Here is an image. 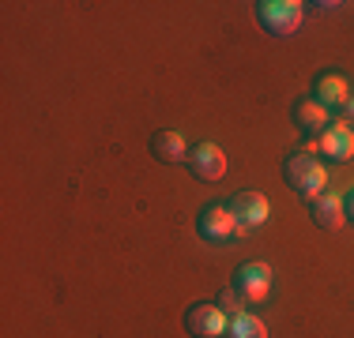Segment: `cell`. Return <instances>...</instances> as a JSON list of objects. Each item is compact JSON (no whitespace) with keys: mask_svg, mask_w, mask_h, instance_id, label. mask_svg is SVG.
<instances>
[{"mask_svg":"<svg viewBox=\"0 0 354 338\" xmlns=\"http://www.w3.org/2000/svg\"><path fill=\"white\" fill-rule=\"evenodd\" d=\"M294 124H298L306 135H324V128H332V109H324L320 101L309 95V98H298L294 101Z\"/></svg>","mask_w":354,"mask_h":338,"instance_id":"8","label":"cell"},{"mask_svg":"<svg viewBox=\"0 0 354 338\" xmlns=\"http://www.w3.org/2000/svg\"><path fill=\"white\" fill-rule=\"evenodd\" d=\"M215 304L226 312V316H241V312H249V301L241 297V293L234 290V286H226V290L218 293V301H215Z\"/></svg>","mask_w":354,"mask_h":338,"instance_id":"14","label":"cell"},{"mask_svg":"<svg viewBox=\"0 0 354 338\" xmlns=\"http://www.w3.org/2000/svg\"><path fill=\"white\" fill-rule=\"evenodd\" d=\"M343 121H354V95H351L347 106H343Z\"/></svg>","mask_w":354,"mask_h":338,"instance_id":"16","label":"cell"},{"mask_svg":"<svg viewBox=\"0 0 354 338\" xmlns=\"http://www.w3.org/2000/svg\"><path fill=\"white\" fill-rule=\"evenodd\" d=\"M151 155L158 158V162H166V166H189V155H192V147L185 143V135L181 132H174V128H162V132H155V139H151Z\"/></svg>","mask_w":354,"mask_h":338,"instance_id":"10","label":"cell"},{"mask_svg":"<svg viewBox=\"0 0 354 338\" xmlns=\"http://www.w3.org/2000/svg\"><path fill=\"white\" fill-rule=\"evenodd\" d=\"M343 207H347V222H351V218H354V188L347 192V199H343Z\"/></svg>","mask_w":354,"mask_h":338,"instance_id":"15","label":"cell"},{"mask_svg":"<svg viewBox=\"0 0 354 338\" xmlns=\"http://www.w3.org/2000/svg\"><path fill=\"white\" fill-rule=\"evenodd\" d=\"M317 150L332 162H351L354 158V132L347 121H332V128H324V135L317 139Z\"/></svg>","mask_w":354,"mask_h":338,"instance_id":"7","label":"cell"},{"mask_svg":"<svg viewBox=\"0 0 354 338\" xmlns=\"http://www.w3.org/2000/svg\"><path fill=\"white\" fill-rule=\"evenodd\" d=\"M196 233L204 237L207 244H230V241H238V237H245L249 230L241 226V218L230 210V203H212V207L200 210Z\"/></svg>","mask_w":354,"mask_h":338,"instance_id":"2","label":"cell"},{"mask_svg":"<svg viewBox=\"0 0 354 338\" xmlns=\"http://www.w3.org/2000/svg\"><path fill=\"white\" fill-rule=\"evenodd\" d=\"M189 169H192V177L196 181H223V173H226V155H223V147L218 143H196L192 147V155H189Z\"/></svg>","mask_w":354,"mask_h":338,"instance_id":"6","label":"cell"},{"mask_svg":"<svg viewBox=\"0 0 354 338\" xmlns=\"http://www.w3.org/2000/svg\"><path fill=\"white\" fill-rule=\"evenodd\" d=\"M313 98L320 101L324 109H339L343 113V106L351 101V83L343 79V75H332V72H324V75H317L313 79Z\"/></svg>","mask_w":354,"mask_h":338,"instance_id":"12","label":"cell"},{"mask_svg":"<svg viewBox=\"0 0 354 338\" xmlns=\"http://www.w3.org/2000/svg\"><path fill=\"white\" fill-rule=\"evenodd\" d=\"M283 177L286 184L294 188V196H301L306 203H313L317 196H324L328 192V169L324 162H317L313 155H306V150H298V155H290L283 162Z\"/></svg>","mask_w":354,"mask_h":338,"instance_id":"1","label":"cell"},{"mask_svg":"<svg viewBox=\"0 0 354 338\" xmlns=\"http://www.w3.org/2000/svg\"><path fill=\"white\" fill-rule=\"evenodd\" d=\"M306 19V4L301 0H260L257 4V23L275 38H290Z\"/></svg>","mask_w":354,"mask_h":338,"instance_id":"3","label":"cell"},{"mask_svg":"<svg viewBox=\"0 0 354 338\" xmlns=\"http://www.w3.org/2000/svg\"><path fill=\"white\" fill-rule=\"evenodd\" d=\"M230 210L241 218L245 230H257V226H264L268 218H272V203H268L264 192H238L230 203Z\"/></svg>","mask_w":354,"mask_h":338,"instance_id":"9","label":"cell"},{"mask_svg":"<svg viewBox=\"0 0 354 338\" xmlns=\"http://www.w3.org/2000/svg\"><path fill=\"white\" fill-rule=\"evenodd\" d=\"M272 278H275L272 267L260 264V259H252V264H241L238 267V275H234L230 286L249 301V308H257V304H264L268 297H272Z\"/></svg>","mask_w":354,"mask_h":338,"instance_id":"4","label":"cell"},{"mask_svg":"<svg viewBox=\"0 0 354 338\" xmlns=\"http://www.w3.org/2000/svg\"><path fill=\"white\" fill-rule=\"evenodd\" d=\"M309 215H313V222L328 233H335V230L347 226V207H343V196H335V192L317 196L313 203H309Z\"/></svg>","mask_w":354,"mask_h":338,"instance_id":"11","label":"cell"},{"mask_svg":"<svg viewBox=\"0 0 354 338\" xmlns=\"http://www.w3.org/2000/svg\"><path fill=\"white\" fill-rule=\"evenodd\" d=\"M226 327H230V316L215 301H200L185 312V331L192 338H226Z\"/></svg>","mask_w":354,"mask_h":338,"instance_id":"5","label":"cell"},{"mask_svg":"<svg viewBox=\"0 0 354 338\" xmlns=\"http://www.w3.org/2000/svg\"><path fill=\"white\" fill-rule=\"evenodd\" d=\"M226 338H268V327L257 312H241V316H230Z\"/></svg>","mask_w":354,"mask_h":338,"instance_id":"13","label":"cell"}]
</instances>
